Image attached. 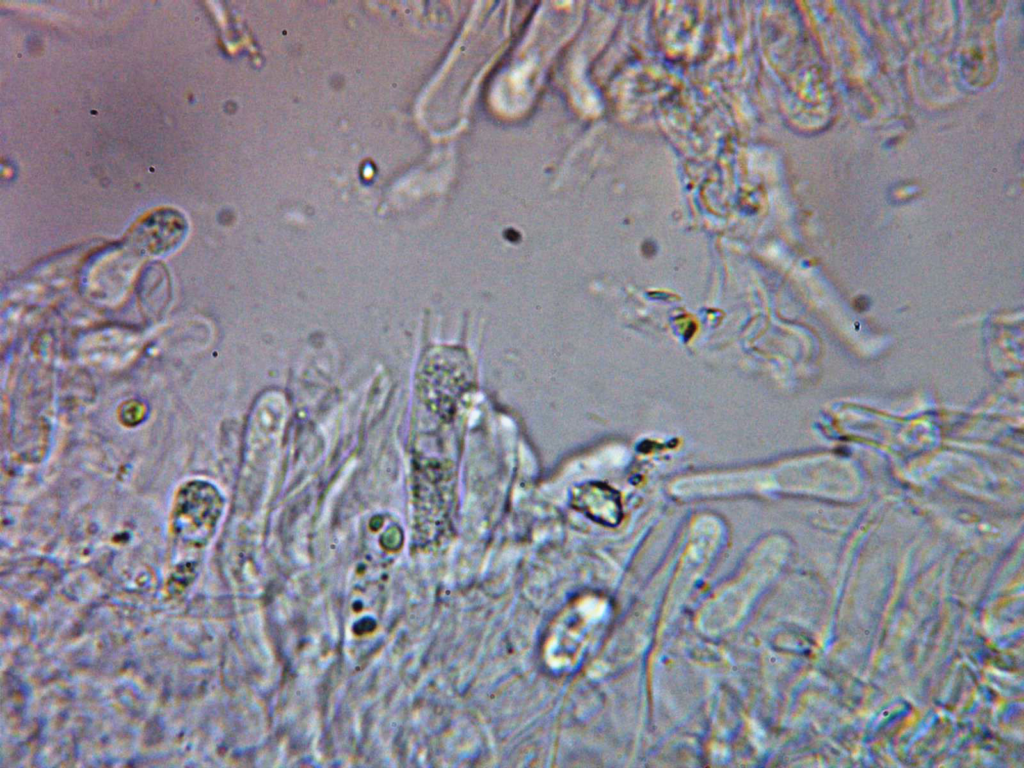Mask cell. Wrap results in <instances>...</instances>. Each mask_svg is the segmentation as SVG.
I'll return each instance as SVG.
<instances>
[{
    "mask_svg": "<svg viewBox=\"0 0 1024 768\" xmlns=\"http://www.w3.org/2000/svg\"><path fill=\"white\" fill-rule=\"evenodd\" d=\"M571 505L590 519L604 525H616L621 519L618 494L602 483L591 482L575 487Z\"/></svg>",
    "mask_w": 1024,
    "mask_h": 768,
    "instance_id": "cell-1",
    "label": "cell"
}]
</instances>
